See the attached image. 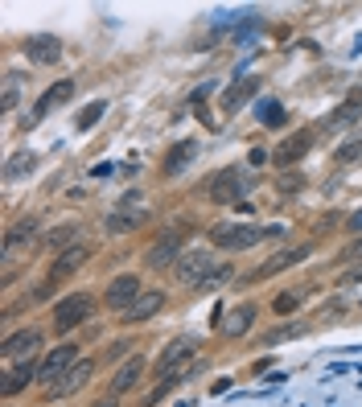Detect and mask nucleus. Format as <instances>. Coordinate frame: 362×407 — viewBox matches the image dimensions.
Wrapping results in <instances>:
<instances>
[{
    "label": "nucleus",
    "instance_id": "f257e3e1",
    "mask_svg": "<svg viewBox=\"0 0 362 407\" xmlns=\"http://www.w3.org/2000/svg\"><path fill=\"white\" fill-rule=\"evenodd\" d=\"M193 354H198V341H190V337H177V341H169L157 354V379H161V387L152 391V399H161L169 387H177L186 379V366L193 362Z\"/></svg>",
    "mask_w": 362,
    "mask_h": 407
},
{
    "label": "nucleus",
    "instance_id": "f03ea898",
    "mask_svg": "<svg viewBox=\"0 0 362 407\" xmlns=\"http://www.w3.org/2000/svg\"><path fill=\"white\" fill-rule=\"evenodd\" d=\"M91 312H95V296H91V292H71V296H62V300L54 305V329H58V334H71Z\"/></svg>",
    "mask_w": 362,
    "mask_h": 407
},
{
    "label": "nucleus",
    "instance_id": "7ed1b4c3",
    "mask_svg": "<svg viewBox=\"0 0 362 407\" xmlns=\"http://www.w3.org/2000/svg\"><path fill=\"white\" fill-rule=\"evenodd\" d=\"M267 235H280V231H260L251 222H218L215 231H210L215 247H231V251H247V247H255Z\"/></svg>",
    "mask_w": 362,
    "mask_h": 407
},
{
    "label": "nucleus",
    "instance_id": "20e7f679",
    "mask_svg": "<svg viewBox=\"0 0 362 407\" xmlns=\"http://www.w3.org/2000/svg\"><path fill=\"white\" fill-rule=\"evenodd\" d=\"M74 366H78V346H74V341H62V346H54L46 358L37 362V379L46 387H54L58 379H66Z\"/></svg>",
    "mask_w": 362,
    "mask_h": 407
},
{
    "label": "nucleus",
    "instance_id": "39448f33",
    "mask_svg": "<svg viewBox=\"0 0 362 407\" xmlns=\"http://www.w3.org/2000/svg\"><path fill=\"white\" fill-rule=\"evenodd\" d=\"M215 255L210 251H186L181 260H177V280L190 288H206V280L215 276Z\"/></svg>",
    "mask_w": 362,
    "mask_h": 407
},
{
    "label": "nucleus",
    "instance_id": "423d86ee",
    "mask_svg": "<svg viewBox=\"0 0 362 407\" xmlns=\"http://www.w3.org/2000/svg\"><path fill=\"white\" fill-rule=\"evenodd\" d=\"M145 296V284H140V276H116L111 284H107V292H103V305L116 312H128L136 300Z\"/></svg>",
    "mask_w": 362,
    "mask_h": 407
},
{
    "label": "nucleus",
    "instance_id": "0eeeda50",
    "mask_svg": "<svg viewBox=\"0 0 362 407\" xmlns=\"http://www.w3.org/2000/svg\"><path fill=\"white\" fill-rule=\"evenodd\" d=\"M91 251H95V247H87V243H78V247H71V251H62V255L49 264V284H58V280H71L74 272L91 260Z\"/></svg>",
    "mask_w": 362,
    "mask_h": 407
},
{
    "label": "nucleus",
    "instance_id": "6e6552de",
    "mask_svg": "<svg viewBox=\"0 0 362 407\" xmlns=\"http://www.w3.org/2000/svg\"><path fill=\"white\" fill-rule=\"evenodd\" d=\"M37 346H42V329H21L4 341V362H33Z\"/></svg>",
    "mask_w": 362,
    "mask_h": 407
},
{
    "label": "nucleus",
    "instance_id": "1a4fd4ad",
    "mask_svg": "<svg viewBox=\"0 0 362 407\" xmlns=\"http://www.w3.org/2000/svg\"><path fill=\"white\" fill-rule=\"evenodd\" d=\"M74 95V83L71 78H62V83H54V87H49L46 95L37 99V103H33V116H29V123H37V120H46L49 111H54V107H58V103H66V99Z\"/></svg>",
    "mask_w": 362,
    "mask_h": 407
},
{
    "label": "nucleus",
    "instance_id": "9d476101",
    "mask_svg": "<svg viewBox=\"0 0 362 407\" xmlns=\"http://www.w3.org/2000/svg\"><path fill=\"white\" fill-rule=\"evenodd\" d=\"M255 317H260V309H255L251 300L235 305V309L227 312V321H222V337H243L251 325H255Z\"/></svg>",
    "mask_w": 362,
    "mask_h": 407
},
{
    "label": "nucleus",
    "instance_id": "9b49d317",
    "mask_svg": "<svg viewBox=\"0 0 362 407\" xmlns=\"http://www.w3.org/2000/svg\"><path fill=\"white\" fill-rule=\"evenodd\" d=\"M305 255H309V251H305V247H284V251H276V255H272V260H267V264H260V267H255V280H272V276H280V272H284V267L301 264V260H305Z\"/></svg>",
    "mask_w": 362,
    "mask_h": 407
},
{
    "label": "nucleus",
    "instance_id": "f8f14e48",
    "mask_svg": "<svg viewBox=\"0 0 362 407\" xmlns=\"http://www.w3.org/2000/svg\"><path fill=\"white\" fill-rule=\"evenodd\" d=\"M177 255H181V235L169 231V235H161V239L148 247V267H169Z\"/></svg>",
    "mask_w": 362,
    "mask_h": 407
},
{
    "label": "nucleus",
    "instance_id": "ddd939ff",
    "mask_svg": "<svg viewBox=\"0 0 362 407\" xmlns=\"http://www.w3.org/2000/svg\"><path fill=\"white\" fill-rule=\"evenodd\" d=\"M255 91H260V78H239V83H231V87L222 91V111H227V116H235V111H239V107L255 95Z\"/></svg>",
    "mask_w": 362,
    "mask_h": 407
},
{
    "label": "nucleus",
    "instance_id": "4468645a",
    "mask_svg": "<svg viewBox=\"0 0 362 407\" xmlns=\"http://www.w3.org/2000/svg\"><path fill=\"white\" fill-rule=\"evenodd\" d=\"M140 375H145V358H140V354H132V358L116 370V379H111V395L120 399L123 391H132V387L140 383Z\"/></svg>",
    "mask_w": 362,
    "mask_h": 407
},
{
    "label": "nucleus",
    "instance_id": "2eb2a0df",
    "mask_svg": "<svg viewBox=\"0 0 362 407\" xmlns=\"http://www.w3.org/2000/svg\"><path fill=\"white\" fill-rule=\"evenodd\" d=\"M91 375H95V362H78V366H74L62 383L49 387V395H74V391H83V387H87V379H91Z\"/></svg>",
    "mask_w": 362,
    "mask_h": 407
},
{
    "label": "nucleus",
    "instance_id": "dca6fc26",
    "mask_svg": "<svg viewBox=\"0 0 362 407\" xmlns=\"http://www.w3.org/2000/svg\"><path fill=\"white\" fill-rule=\"evenodd\" d=\"M25 49H29V58H33V62H46V66L62 58V42H58V37H46V33H42V37H29Z\"/></svg>",
    "mask_w": 362,
    "mask_h": 407
},
{
    "label": "nucleus",
    "instance_id": "f3484780",
    "mask_svg": "<svg viewBox=\"0 0 362 407\" xmlns=\"http://www.w3.org/2000/svg\"><path fill=\"white\" fill-rule=\"evenodd\" d=\"M161 309H165V292L157 288V292H145V296H140L132 309L123 312V317H128V321H148V317H157Z\"/></svg>",
    "mask_w": 362,
    "mask_h": 407
},
{
    "label": "nucleus",
    "instance_id": "a211bd4d",
    "mask_svg": "<svg viewBox=\"0 0 362 407\" xmlns=\"http://www.w3.org/2000/svg\"><path fill=\"white\" fill-rule=\"evenodd\" d=\"M239 193H243V181H239L235 169H231V173H218L215 186H210V198H215V202H235Z\"/></svg>",
    "mask_w": 362,
    "mask_h": 407
},
{
    "label": "nucleus",
    "instance_id": "6ab92c4d",
    "mask_svg": "<svg viewBox=\"0 0 362 407\" xmlns=\"http://www.w3.org/2000/svg\"><path fill=\"white\" fill-rule=\"evenodd\" d=\"M309 144H313V132H296L292 140H284V144H280L276 161H280V165H289V161H301V157L309 152Z\"/></svg>",
    "mask_w": 362,
    "mask_h": 407
},
{
    "label": "nucleus",
    "instance_id": "aec40b11",
    "mask_svg": "<svg viewBox=\"0 0 362 407\" xmlns=\"http://www.w3.org/2000/svg\"><path fill=\"white\" fill-rule=\"evenodd\" d=\"M33 379H37V366H33V362H17V366L8 370V379H4V395H17V391H25Z\"/></svg>",
    "mask_w": 362,
    "mask_h": 407
},
{
    "label": "nucleus",
    "instance_id": "412c9836",
    "mask_svg": "<svg viewBox=\"0 0 362 407\" xmlns=\"http://www.w3.org/2000/svg\"><path fill=\"white\" fill-rule=\"evenodd\" d=\"M193 152H198V144H193V140L173 144V152L165 157V173H169V177H177V173H181V169H186V165L193 161Z\"/></svg>",
    "mask_w": 362,
    "mask_h": 407
},
{
    "label": "nucleus",
    "instance_id": "4be33fe9",
    "mask_svg": "<svg viewBox=\"0 0 362 407\" xmlns=\"http://www.w3.org/2000/svg\"><path fill=\"white\" fill-rule=\"evenodd\" d=\"M37 226H42V222H37L33 214L21 218V222H17V226H13V231L4 235V251H17V247H21L25 239H33V235H37Z\"/></svg>",
    "mask_w": 362,
    "mask_h": 407
},
{
    "label": "nucleus",
    "instance_id": "5701e85b",
    "mask_svg": "<svg viewBox=\"0 0 362 407\" xmlns=\"http://www.w3.org/2000/svg\"><path fill=\"white\" fill-rule=\"evenodd\" d=\"M37 165L29 152H17V157H8V165H4V181H17L21 173H29V169Z\"/></svg>",
    "mask_w": 362,
    "mask_h": 407
},
{
    "label": "nucleus",
    "instance_id": "b1692460",
    "mask_svg": "<svg viewBox=\"0 0 362 407\" xmlns=\"http://www.w3.org/2000/svg\"><path fill=\"white\" fill-rule=\"evenodd\" d=\"M255 111H260V120H264L267 128H280V123H284V107H280V103H272V99H267L264 107H255Z\"/></svg>",
    "mask_w": 362,
    "mask_h": 407
},
{
    "label": "nucleus",
    "instance_id": "393cba45",
    "mask_svg": "<svg viewBox=\"0 0 362 407\" xmlns=\"http://www.w3.org/2000/svg\"><path fill=\"white\" fill-rule=\"evenodd\" d=\"M136 222H140V214H116V218H107V231L120 235V231H132Z\"/></svg>",
    "mask_w": 362,
    "mask_h": 407
},
{
    "label": "nucleus",
    "instance_id": "a878e982",
    "mask_svg": "<svg viewBox=\"0 0 362 407\" xmlns=\"http://www.w3.org/2000/svg\"><path fill=\"white\" fill-rule=\"evenodd\" d=\"M103 111H107V103H87V107H83V116H78V128H91Z\"/></svg>",
    "mask_w": 362,
    "mask_h": 407
},
{
    "label": "nucleus",
    "instance_id": "bb28decb",
    "mask_svg": "<svg viewBox=\"0 0 362 407\" xmlns=\"http://www.w3.org/2000/svg\"><path fill=\"white\" fill-rule=\"evenodd\" d=\"M272 309H276V312H296V309H301V296H296V292H284V296H276Z\"/></svg>",
    "mask_w": 362,
    "mask_h": 407
},
{
    "label": "nucleus",
    "instance_id": "cd10ccee",
    "mask_svg": "<svg viewBox=\"0 0 362 407\" xmlns=\"http://www.w3.org/2000/svg\"><path fill=\"white\" fill-rule=\"evenodd\" d=\"M350 231H354V235H362V210L354 218H350Z\"/></svg>",
    "mask_w": 362,
    "mask_h": 407
},
{
    "label": "nucleus",
    "instance_id": "c85d7f7f",
    "mask_svg": "<svg viewBox=\"0 0 362 407\" xmlns=\"http://www.w3.org/2000/svg\"><path fill=\"white\" fill-rule=\"evenodd\" d=\"M358 255H362V243H358Z\"/></svg>",
    "mask_w": 362,
    "mask_h": 407
}]
</instances>
